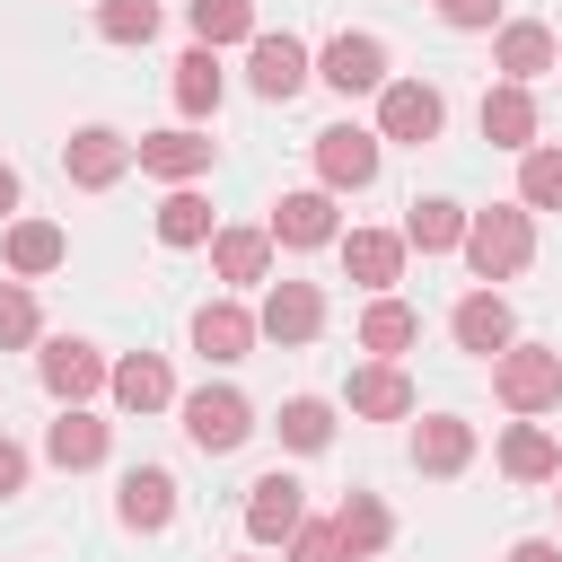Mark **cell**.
I'll use <instances>...</instances> for the list:
<instances>
[{
    "instance_id": "cell-11",
    "label": "cell",
    "mask_w": 562,
    "mask_h": 562,
    "mask_svg": "<svg viewBox=\"0 0 562 562\" xmlns=\"http://www.w3.org/2000/svg\"><path fill=\"white\" fill-rule=\"evenodd\" d=\"M35 378H44V395H53V404H88V395L105 386V351H97V342H79V334H53V342L35 351Z\"/></svg>"
},
{
    "instance_id": "cell-27",
    "label": "cell",
    "mask_w": 562,
    "mask_h": 562,
    "mask_svg": "<svg viewBox=\"0 0 562 562\" xmlns=\"http://www.w3.org/2000/svg\"><path fill=\"white\" fill-rule=\"evenodd\" d=\"M211 272H220L228 290L272 281V237H263V228H211Z\"/></svg>"
},
{
    "instance_id": "cell-14",
    "label": "cell",
    "mask_w": 562,
    "mask_h": 562,
    "mask_svg": "<svg viewBox=\"0 0 562 562\" xmlns=\"http://www.w3.org/2000/svg\"><path fill=\"white\" fill-rule=\"evenodd\" d=\"M0 263H9V281H44V272H61V263H70L61 220H9V228H0Z\"/></svg>"
},
{
    "instance_id": "cell-17",
    "label": "cell",
    "mask_w": 562,
    "mask_h": 562,
    "mask_svg": "<svg viewBox=\"0 0 562 562\" xmlns=\"http://www.w3.org/2000/svg\"><path fill=\"white\" fill-rule=\"evenodd\" d=\"M114 518H123L132 536H167V527H176V474H167V465H132L123 492H114Z\"/></svg>"
},
{
    "instance_id": "cell-28",
    "label": "cell",
    "mask_w": 562,
    "mask_h": 562,
    "mask_svg": "<svg viewBox=\"0 0 562 562\" xmlns=\"http://www.w3.org/2000/svg\"><path fill=\"white\" fill-rule=\"evenodd\" d=\"M334 536H342V553H351V562H369V553H386V544H395V518H386V501H378V492H342Z\"/></svg>"
},
{
    "instance_id": "cell-13",
    "label": "cell",
    "mask_w": 562,
    "mask_h": 562,
    "mask_svg": "<svg viewBox=\"0 0 562 562\" xmlns=\"http://www.w3.org/2000/svg\"><path fill=\"white\" fill-rule=\"evenodd\" d=\"M132 167L158 176V184H193V176H211V140H202L193 123H176V132H140V140H132Z\"/></svg>"
},
{
    "instance_id": "cell-25",
    "label": "cell",
    "mask_w": 562,
    "mask_h": 562,
    "mask_svg": "<svg viewBox=\"0 0 562 562\" xmlns=\"http://www.w3.org/2000/svg\"><path fill=\"white\" fill-rule=\"evenodd\" d=\"M422 342V316L395 299V290H369V307H360V351H378V360H404Z\"/></svg>"
},
{
    "instance_id": "cell-40",
    "label": "cell",
    "mask_w": 562,
    "mask_h": 562,
    "mask_svg": "<svg viewBox=\"0 0 562 562\" xmlns=\"http://www.w3.org/2000/svg\"><path fill=\"white\" fill-rule=\"evenodd\" d=\"M509 562H562V544H553V536H518V544H509Z\"/></svg>"
},
{
    "instance_id": "cell-3",
    "label": "cell",
    "mask_w": 562,
    "mask_h": 562,
    "mask_svg": "<svg viewBox=\"0 0 562 562\" xmlns=\"http://www.w3.org/2000/svg\"><path fill=\"white\" fill-rule=\"evenodd\" d=\"M439 123H448V97L430 88V79H386L378 88V140H404V149H430L439 140Z\"/></svg>"
},
{
    "instance_id": "cell-26",
    "label": "cell",
    "mask_w": 562,
    "mask_h": 562,
    "mask_svg": "<svg viewBox=\"0 0 562 562\" xmlns=\"http://www.w3.org/2000/svg\"><path fill=\"white\" fill-rule=\"evenodd\" d=\"M167 88H176V114H184V123H202V114H220L228 70H220V53H211V44H193V53L176 61V79H167Z\"/></svg>"
},
{
    "instance_id": "cell-1",
    "label": "cell",
    "mask_w": 562,
    "mask_h": 562,
    "mask_svg": "<svg viewBox=\"0 0 562 562\" xmlns=\"http://www.w3.org/2000/svg\"><path fill=\"white\" fill-rule=\"evenodd\" d=\"M465 263H474V281H518L527 263H536V211H518V202H492V211H465Z\"/></svg>"
},
{
    "instance_id": "cell-9",
    "label": "cell",
    "mask_w": 562,
    "mask_h": 562,
    "mask_svg": "<svg viewBox=\"0 0 562 562\" xmlns=\"http://www.w3.org/2000/svg\"><path fill=\"white\" fill-rule=\"evenodd\" d=\"M123 167H132V140H123L114 123H79V132L61 140V176H70L79 193H105V184H123Z\"/></svg>"
},
{
    "instance_id": "cell-35",
    "label": "cell",
    "mask_w": 562,
    "mask_h": 562,
    "mask_svg": "<svg viewBox=\"0 0 562 562\" xmlns=\"http://www.w3.org/2000/svg\"><path fill=\"white\" fill-rule=\"evenodd\" d=\"M97 35L105 44H149L158 35V0H97Z\"/></svg>"
},
{
    "instance_id": "cell-37",
    "label": "cell",
    "mask_w": 562,
    "mask_h": 562,
    "mask_svg": "<svg viewBox=\"0 0 562 562\" xmlns=\"http://www.w3.org/2000/svg\"><path fill=\"white\" fill-rule=\"evenodd\" d=\"M290 562H351V553H342L334 518H325V527H307V518H299V527H290Z\"/></svg>"
},
{
    "instance_id": "cell-23",
    "label": "cell",
    "mask_w": 562,
    "mask_h": 562,
    "mask_svg": "<svg viewBox=\"0 0 562 562\" xmlns=\"http://www.w3.org/2000/svg\"><path fill=\"white\" fill-rule=\"evenodd\" d=\"M501 474H509V483H553V474H562V448H553V430H544L536 413H518V422L501 430Z\"/></svg>"
},
{
    "instance_id": "cell-12",
    "label": "cell",
    "mask_w": 562,
    "mask_h": 562,
    "mask_svg": "<svg viewBox=\"0 0 562 562\" xmlns=\"http://www.w3.org/2000/svg\"><path fill=\"white\" fill-rule=\"evenodd\" d=\"M299 518H307V483H299V474L272 465V474L246 483V536H255V544H290Z\"/></svg>"
},
{
    "instance_id": "cell-15",
    "label": "cell",
    "mask_w": 562,
    "mask_h": 562,
    "mask_svg": "<svg viewBox=\"0 0 562 562\" xmlns=\"http://www.w3.org/2000/svg\"><path fill=\"white\" fill-rule=\"evenodd\" d=\"M334 255H342V272H351L360 290H395L413 246H404L395 228H342V237H334Z\"/></svg>"
},
{
    "instance_id": "cell-33",
    "label": "cell",
    "mask_w": 562,
    "mask_h": 562,
    "mask_svg": "<svg viewBox=\"0 0 562 562\" xmlns=\"http://www.w3.org/2000/svg\"><path fill=\"white\" fill-rule=\"evenodd\" d=\"M281 448H299V457L334 448V404H325V395H290V404H281Z\"/></svg>"
},
{
    "instance_id": "cell-31",
    "label": "cell",
    "mask_w": 562,
    "mask_h": 562,
    "mask_svg": "<svg viewBox=\"0 0 562 562\" xmlns=\"http://www.w3.org/2000/svg\"><path fill=\"white\" fill-rule=\"evenodd\" d=\"M395 237H404V246H413V255H448V246H457V237H465V211H457V202H439V193H430V202H413V211H404V228H395Z\"/></svg>"
},
{
    "instance_id": "cell-19",
    "label": "cell",
    "mask_w": 562,
    "mask_h": 562,
    "mask_svg": "<svg viewBox=\"0 0 562 562\" xmlns=\"http://www.w3.org/2000/svg\"><path fill=\"white\" fill-rule=\"evenodd\" d=\"M105 448H114V422H97L88 404H61V422L44 430V457H53L61 474H88V465H105Z\"/></svg>"
},
{
    "instance_id": "cell-24",
    "label": "cell",
    "mask_w": 562,
    "mask_h": 562,
    "mask_svg": "<svg viewBox=\"0 0 562 562\" xmlns=\"http://www.w3.org/2000/svg\"><path fill=\"white\" fill-rule=\"evenodd\" d=\"M483 140L492 149H536V97H527V79L483 88Z\"/></svg>"
},
{
    "instance_id": "cell-20",
    "label": "cell",
    "mask_w": 562,
    "mask_h": 562,
    "mask_svg": "<svg viewBox=\"0 0 562 562\" xmlns=\"http://www.w3.org/2000/svg\"><path fill=\"white\" fill-rule=\"evenodd\" d=\"M105 395H114L123 413H167V404H176V378H167L158 351H132V360L105 369Z\"/></svg>"
},
{
    "instance_id": "cell-30",
    "label": "cell",
    "mask_w": 562,
    "mask_h": 562,
    "mask_svg": "<svg viewBox=\"0 0 562 562\" xmlns=\"http://www.w3.org/2000/svg\"><path fill=\"white\" fill-rule=\"evenodd\" d=\"M149 228H158V246H211V228H220V220H211V202H202L193 184H167V202H158V220H149Z\"/></svg>"
},
{
    "instance_id": "cell-4",
    "label": "cell",
    "mask_w": 562,
    "mask_h": 562,
    "mask_svg": "<svg viewBox=\"0 0 562 562\" xmlns=\"http://www.w3.org/2000/svg\"><path fill=\"white\" fill-rule=\"evenodd\" d=\"M176 413H184V439H193L202 457H228V448L255 439V404H246L237 386H193Z\"/></svg>"
},
{
    "instance_id": "cell-32",
    "label": "cell",
    "mask_w": 562,
    "mask_h": 562,
    "mask_svg": "<svg viewBox=\"0 0 562 562\" xmlns=\"http://www.w3.org/2000/svg\"><path fill=\"white\" fill-rule=\"evenodd\" d=\"M184 18H193V44H246L255 35V0H184Z\"/></svg>"
},
{
    "instance_id": "cell-6",
    "label": "cell",
    "mask_w": 562,
    "mask_h": 562,
    "mask_svg": "<svg viewBox=\"0 0 562 562\" xmlns=\"http://www.w3.org/2000/svg\"><path fill=\"white\" fill-rule=\"evenodd\" d=\"M316 79H325L334 97H378V88H386V44H378L369 26H342V35L316 53Z\"/></svg>"
},
{
    "instance_id": "cell-18",
    "label": "cell",
    "mask_w": 562,
    "mask_h": 562,
    "mask_svg": "<svg viewBox=\"0 0 562 562\" xmlns=\"http://www.w3.org/2000/svg\"><path fill=\"white\" fill-rule=\"evenodd\" d=\"M255 342H263V334H255V307H237V299H202V307H193V351H202V360L228 369V360H246Z\"/></svg>"
},
{
    "instance_id": "cell-10",
    "label": "cell",
    "mask_w": 562,
    "mask_h": 562,
    "mask_svg": "<svg viewBox=\"0 0 562 562\" xmlns=\"http://www.w3.org/2000/svg\"><path fill=\"white\" fill-rule=\"evenodd\" d=\"M378 132H360V123H334V132H316V184L325 193H360V184H378Z\"/></svg>"
},
{
    "instance_id": "cell-5",
    "label": "cell",
    "mask_w": 562,
    "mask_h": 562,
    "mask_svg": "<svg viewBox=\"0 0 562 562\" xmlns=\"http://www.w3.org/2000/svg\"><path fill=\"white\" fill-rule=\"evenodd\" d=\"M246 79H255V97L263 105H290L307 79H316V53L281 26V35H246Z\"/></svg>"
},
{
    "instance_id": "cell-2",
    "label": "cell",
    "mask_w": 562,
    "mask_h": 562,
    "mask_svg": "<svg viewBox=\"0 0 562 562\" xmlns=\"http://www.w3.org/2000/svg\"><path fill=\"white\" fill-rule=\"evenodd\" d=\"M492 395L509 413H553L562 404V351L553 342H509L492 351Z\"/></svg>"
},
{
    "instance_id": "cell-43",
    "label": "cell",
    "mask_w": 562,
    "mask_h": 562,
    "mask_svg": "<svg viewBox=\"0 0 562 562\" xmlns=\"http://www.w3.org/2000/svg\"><path fill=\"white\" fill-rule=\"evenodd\" d=\"M553 70H562V61H553Z\"/></svg>"
},
{
    "instance_id": "cell-8",
    "label": "cell",
    "mask_w": 562,
    "mask_h": 562,
    "mask_svg": "<svg viewBox=\"0 0 562 562\" xmlns=\"http://www.w3.org/2000/svg\"><path fill=\"white\" fill-rule=\"evenodd\" d=\"M255 334H263V342H281V351L316 342V334H325V290H316V281H272V290H263V307H255Z\"/></svg>"
},
{
    "instance_id": "cell-7",
    "label": "cell",
    "mask_w": 562,
    "mask_h": 562,
    "mask_svg": "<svg viewBox=\"0 0 562 562\" xmlns=\"http://www.w3.org/2000/svg\"><path fill=\"white\" fill-rule=\"evenodd\" d=\"M263 237H272V246H290V255H307V246H334V237H342V211H334V193H325V184H299V193H281V202H272Z\"/></svg>"
},
{
    "instance_id": "cell-34",
    "label": "cell",
    "mask_w": 562,
    "mask_h": 562,
    "mask_svg": "<svg viewBox=\"0 0 562 562\" xmlns=\"http://www.w3.org/2000/svg\"><path fill=\"white\" fill-rule=\"evenodd\" d=\"M518 211H562V149H518Z\"/></svg>"
},
{
    "instance_id": "cell-41",
    "label": "cell",
    "mask_w": 562,
    "mask_h": 562,
    "mask_svg": "<svg viewBox=\"0 0 562 562\" xmlns=\"http://www.w3.org/2000/svg\"><path fill=\"white\" fill-rule=\"evenodd\" d=\"M9 211H18V167L0 158V220H9Z\"/></svg>"
},
{
    "instance_id": "cell-29",
    "label": "cell",
    "mask_w": 562,
    "mask_h": 562,
    "mask_svg": "<svg viewBox=\"0 0 562 562\" xmlns=\"http://www.w3.org/2000/svg\"><path fill=\"white\" fill-rule=\"evenodd\" d=\"M492 61H501V79H544L562 53H553V26H536V18H509V26H501V44H492Z\"/></svg>"
},
{
    "instance_id": "cell-39",
    "label": "cell",
    "mask_w": 562,
    "mask_h": 562,
    "mask_svg": "<svg viewBox=\"0 0 562 562\" xmlns=\"http://www.w3.org/2000/svg\"><path fill=\"white\" fill-rule=\"evenodd\" d=\"M9 492H26V448H18V439H0V501H9Z\"/></svg>"
},
{
    "instance_id": "cell-16",
    "label": "cell",
    "mask_w": 562,
    "mask_h": 562,
    "mask_svg": "<svg viewBox=\"0 0 562 562\" xmlns=\"http://www.w3.org/2000/svg\"><path fill=\"white\" fill-rule=\"evenodd\" d=\"M448 334H457V351L492 360V351H509V342H518V316H509V299H501V290H465V299H457V316H448Z\"/></svg>"
},
{
    "instance_id": "cell-42",
    "label": "cell",
    "mask_w": 562,
    "mask_h": 562,
    "mask_svg": "<svg viewBox=\"0 0 562 562\" xmlns=\"http://www.w3.org/2000/svg\"><path fill=\"white\" fill-rule=\"evenodd\" d=\"M553 483H562V474H553ZM553 501H562V492H553Z\"/></svg>"
},
{
    "instance_id": "cell-36",
    "label": "cell",
    "mask_w": 562,
    "mask_h": 562,
    "mask_svg": "<svg viewBox=\"0 0 562 562\" xmlns=\"http://www.w3.org/2000/svg\"><path fill=\"white\" fill-rule=\"evenodd\" d=\"M44 334V316H35V290L26 281H0V351H26Z\"/></svg>"
},
{
    "instance_id": "cell-38",
    "label": "cell",
    "mask_w": 562,
    "mask_h": 562,
    "mask_svg": "<svg viewBox=\"0 0 562 562\" xmlns=\"http://www.w3.org/2000/svg\"><path fill=\"white\" fill-rule=\"evenodd\" d=\"M501 18V0H439V26H457V35H483Z\"/></svg>"
},
{
    "instance_id": "cell-21",
    "label": "cell",
    "mask_w": 562,
    "mask_h": 562,
    "mask_svg": "<svg viewBox=\"0 0 562 562\" xmlns=\"http://www.w3.org/2000/svg\"><path fill=\"white\" fill-rule=\"evenodd\" d=\"M342 395H351V413H360V422H404V413L422 404V395H413V378H404L395 360H369V369H351V386H342Z\"/></svg>"
},
{
    "instance_id": "cell-22",
    "label": "cell",
    "mask_w": 562,
    "mask_h": 562,
    "mask_svg": "<svg viewBox=\"0 0 562 562\" xmlns=\"http://www.w3.org/2000/svg\"><path fill=\"white\" fill-rule=\"evenodd\" d=\"M413 465L422 474H465L474 465V422H457V413H422V430H413Z\"/></svg>"
}]
</instances>
